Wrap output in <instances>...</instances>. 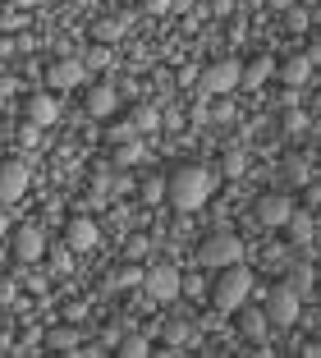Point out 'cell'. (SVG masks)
I'll return each instance as SVG.
<instances>
[{
	"label": "cell",
	"mask_w": 321,
	"mask_h": 358,
	"mask_svg": "<svg viewBox=\"0 0 321 358\" xmlns=\"http://www.w3.org/2000/svg\"><path fill=\"white\" fill-rule=\"evenodd\" d=\"M129 124H134V134H152V129H161V110L156 106H138Z\"/></svg>",
	"instance_id": "obj_23"
},
{
	"label": "cell",
	"mask_w": 321,
	"mask_h": 358,
	"mask_svg": "<svg viewBox=\"0 0 321 358\" xmlns=\"http://www.w3.org/2000/svg\"><path fill=\"white\" fill-rule=\"evenodd\" d=\"M220 170H225L229 179H238L243 170H248V157H243V148H229L225 157H220Z\"/></svg>",
	"instance_id": "obj_26"
},
{
	"label": "cell",
	"mask_w": 321,
	"mask_h": 358,
	"mask_svg": "<svg viewBox=\"0 0 321 358\" xmlns=\"http://www.w3.org/2000/svg\"><path fill=\"white\" fill-rule=\"evenodd\" d=\"M115 106H120V96H115L110 83H97L92 92H87V110H92L97 120H110V115H115Z\"/></svg>",
	"instance_id": "obj_19"
},
{
	"label": "cell",
	"mask_w": 321,
	"mask_h": 358,
	"mask_svg": "<svg viewBox=\"0 0 321 358\" xmlns=\"http://www.w3.org/2000/svg\"><path fill=\"white\" fill-rule=\"evenodd\" d=\"M115 349H120V358H143L152 345H147V336H143V331H134V327H129L124 336L115 340Z\"/></svg>",
	"instance_id": "obj_21"
},
{
	"label": "cell",
	"mask_w": 321,
	"mask_h": 358,
	"mask_svg": "<svg viewBox=\"0 0 321 358\" xmlns=\"http://www.w3.org/2000/svg\"><path fill=\"white\" fill-rule=\"evenodd\" d=\"M143 289L156 299V303H170V299H179V271L175 266H152V271H143Z\"/></svg>",
	"instance_id": "obj_6"
},
{
	"label": "cell",
	"mask_w": 321,
	"mask_h": 358,
	"mask_svg": "<svg viewBox=\"0 0 321 358\" xmlns=\"http://www.w3.org/2000/svg\"><path fill=\"white\" fill-rule=\"evenodd\" d=\"M211 189H216V175H211L207 166H179L175 175L166 179V198L175 202L179 211H197L211 198Z\"/></svg>",
	"instance_id": "obj_1"
},
{
	"label": "cell",
	"mask_w": 321,
	"mask_h": 358,
	"mask_svg": "<svg viewBox=\"0 0 321 358\" xmlns=\"http://www.w3.org/2000/svg\"><path fill=\"white\" fill-rule=\"evenodd\" d=\"M124 331H129V322H124V317H120V322H110V331H106V340H110V345H115V340L124 336Z\"/></svg>",
	"instance_id": "obj_37"
},
{
	"label": "cell",
	"mask_w": 321,
	"mask_h": 358,
	"mask_svg": "<svg viewBox=\"0 0 321 358\" xmlns=\"http://www.w3.org/2000/svg\"><path fill=\"white\" fill-rule=\"evenodd\" d=\"M197 257H202V266H216V271L220 266H234V262H243V239L234 230H216V234L202 239Z\"/></svg>",
	"instance_id": "obj_3"
},
{
	"label": "cell",
	"mask_w": 321,
	"mask_h": 358,
	"mask_svg": "<svg viewBox=\"0 0 321 358\" xmlns=\"http://www.w3.org/2000/svg\"><path fill=\"white\" fill-rule=\"evenodd\" d=\"M147 14H170V0H143Z\"/></svg>",
	"instance_id": "obj_36"
},
{
	"label": "cell",
	"mask_w": 321,
	"mask_h": 358,
	"mask_svg": "<svg viewBox=\"0 0 321 358\" xmlns=\"http://www.w3.org/2000/svg\"><path fill=\"white\" fill-rule=\"evenodd\" d=\"M248 294H252V271H248V266H243V262L220 266L216 285H211V308L225 317V313H234V308L248 303Z\"/></svg>",
	"instance_id": "obj_2"
},
{
	"label": "cell",
	"mask_w": 321,
	"mask_h": 358,
	"mask_svg": "<svg viewBox=\"0 0 321 358\" xmlns=\"http://www.w3.org/2000/svg\"><path fill=\"white\" fill-rule=\"evenodd\" d=\"M69 266H73V257H69V243H64V248H55V257H51V271H55V275H64Z\"/></svg>",
	"instance_id": "obj_31"
},
{
	"label": "cell",
	"mask_w": 321,
	"mask_h": 358,
	"mask_svg": "<svg viewBox=\"0 0 321 358\" xmlns=\"http://www.w3.org/2000/svg\"><path fill=\"white\" fill-rule=\"evenodd\" d=\"M252 211H257V221H262V225H271V230H280V225L290 221L294 202L285 198V193H262V198H257V207H252Z\"/></svg>",
	"instance_id": "obj_12"
},
{
	"label": "cell",
	"mask_w": 321,
	"mask_h": 358,
	"mask_svg": "<svg viewBox=\"0 0 321 358\" xmlns=\"http://www.w3.org/2000/svg\"><path fill=\"white\" fill-rule=\"evenodd\" d=\"M83 78H87V64L73 60V55H69V60H55L51 69H46V83H51L55 92H69V87H78Z\"/></svg>",
	"instance_id": "obj_11"
},
{
	"label": "cell",
	"mask_w": 321,
	"mask_h": 358,
	"mask_svg": "<svg viewBox=\"0 0 321 358\" xmlns=\"http://www.w3.org/2000/svg\"><path fill=\"white\" fill-rule=\"evenodd\" d=\"M238 87V60H216L202 74V96H229Z\"/></svg>",
	"instance_id": "obj_5"
},
{
	"label": "cell",
	"mask_w": 321,
	"mask_h": 358,
	"mask_svg": "<svg viewBox=\"0 0 321 358\" xmlns=\"http://www.w3.org/2000/svg\"><path fill=\"white\" fill-rule=\"evenodd\" d=\"M129 138H138L129 120H120V124H110V143H129Z\"/></svg>",
	"instance_id": "obj_34"
},
{
	"label": "cell",
	"mask_w": 321,
	"mask_h": 358,
	"mask_svg": "<svg viewBox=\"0 0 321 358\" xmlns=\"http://www.w3.org/2000/svg\"><path fill=\"white\" fill-rule=\"evenodd\" d=\"M138 161H143V148H138V138H129V143H120V148H115V166H120V170L138 166Z\"/></svg>",
	"instance_id": "obj_25"
},
{
	"label": "cell",
	"mask_w": 321,
	"mask_h": 358,
	"mask_svg": "<svg viewBox=\"0 0 321 358\" xmlns=\"http://www.w3.org/2000/svg\"><path fill=\"white\" fill-rule=\"evenodd\" d=\"M211 115L225 124V120H234V106H229V101H216V110H211Z\"/></svg>",
	"instance_id": "obj_38"
},
{
	"label": "cell",
	"mask_w": 321,
	"mask_h": 358,
	"mask_svg": "<svg viewBox=\"0 0 321 358\" xmlns=\"http://www.w3.org/2000/svg\"><path fill=\"white\" fill-rule=\"evenodd\" d=\"M290 257H294V248H285V243H276V248H266V262H271V266H285Z\"/></svg>",
	"instance_id": "obj_33"
},
{
	"label": "cell",
	"mask_w": 321,
	"mask_h": 358,
	"mask_svg": "<svg viewBox=\"0 0 321 358\" xmlns=\"http://www.w3.org/2000/svg\"><path fill=\"white\" fill-rule=\"evenodd\" d=\"M179 294L184 299H207V280H202V275H179Z\"/></svg>",
	"instance_id": "obj_29"
},
{
	"label": "cell",
	"mask_w": 321,
	"mask_h": 358,
	"mask_svg": "<svg viewBox=\"0 0 321 358\" xmlns=\"http://www.w3.org/2000/svg\"><path fill=\"white\" fill-rule=\"evenodd\" d=\"M97 239H101V230H97L92 216H73V221L64 225V243H69V253H87V248H97Z\"/></svg>",
	"instance_id": "obj_9"
},
{
	"label": "cell",
	"mask_w": 321,
	"mask_h": 358,
	"mask_svg": "<svg viewBox=\"0 0 321 358\" xmlns=\"http://www.w3.org/2000/svg\"><path fill=\"white\" fill-rule=\"evenodd\" d=\"M276 74V60L271 55H252L248 64H238V87H248V92H257L266 78Z\"/></svg>",
	"instance_id": "obj_15"
},
{
	"label": "cell",
	"mask_w": 321,
	"mask_h": 358,
	"mask_svg": "<svg viewBox=\"0 0 321 358\" xmlns=\"http://www.w3.org/2000/svg\"><path fill=\"white\" fill-rule=\"evenodd\" d=\"M10 234V211H0V239Z\"/></svg>",
	"instance_id": "obj_40"
},
{
	"label": "cell",
	"mask_w": 321,
	"mask_h": 358,
	"mask_svg": "<svg viewBox=\"0 0 321 358\" xmlns=\"http://www.w3.org/2000/svg\"><path fill=\"white\" fill-rule=\"evenodd\" d=\"M266 327L271 331H290L294 322H299V294H294L290 285H280V289H271L266 294Z\"/></svg>",
	"instance_id": "obj_4"
},
{
	"label": "cell",
	"mask_w": 321,
	"mask_h": 358,
	"mask_svg": "<svg viewBox=\"0 0 321 358\" xmlns=\"http://www.w3.org/2000/svg\"><path fill=\"white\" fill-rule=\"evenodd\" d=\"M106 60H110V55H106V46H97V51H92V55H87V60H83V64H106Z\"/></svg>",
	"instance_id": "obj_39"
},
{
	"label": "cell",
	"mask_w": 321,
	"mask_h": 358,
	"mask_svg": "<svg viewBox=\"0 0 321 358\" xmlns=\"http://www.w3.org/2000/svg\"><path fill=\"white\" fill-rule=\"evenodd\" d=\"M124 28H129V14H110V19H97L92 37L97 42H115V37H124Z\"/></svg>",
	"instance_id": "obj_22"
},
{
	"label": "cell",
	"mask_w": 321,
	"mask_h": 358,
	"mask_svg": "<svg viewBox=\"0 0 321 358\" xmlns=\"http://www.w3.org/2000/svg\"><path fill=\"white\" fill-rule=\"evenodd\" d=\"M10 5H19V10H28V5H32V0H10Z\"/></svg>",
	"instance_id": "obj_41"
},
{
	"label": "cell",
	"mask_w": 321,
	"mask_h": 358,
	"mask_svg": "<svg viewBox=\"0 0 321 358\" xmlns=\"http://www.w3.org/2000/svg\"><path fill=\"white\" fill-rule=\"evenodd\" d=\"M23 120L37 124V129L55 124V120H60V96H55V92H32L28 101H23Z\"/></svg>",
	"instance_id": "obj_8"
},
{
	"label": "cell",
	"mask_w": 321,
	"mask_h": 358,
	"mask_svg": "<svg viewBox=\"0 0 321 358\" xmlns=\"http://www.w3.org/2000/svg\"><path fill=\"white\" fill-rule=\"evenodd\" d=\"M238 313V331L248 340H262V336H271V327H266V313L262 308H252V303H243V308H234Z\"/></svg>",
	"instance_id": "obj_17"
},
{
	"label": "cell",
	"mask_w": 321,
	"mask_h": 358,
	"mask_svg": "<svg viewBox=\"0 0 321 358\" xmlns=\"http://www.w3.org/2000/svg\"><path fill=\"white\" fill-rule=\"evenodd\" d=\"M143 285V271H138L134 262H124V266H115L110 275H106V289H138Z\"/></svg>",
	"instance_id": "obj_20"
},
{
	"label": "cell",
	"mask_w": 321,
	"mask_h": 358,
	"mask_svg": "<svg viewBox=\"0 0 321 358\" xmlns=\"http://www.w3.org/2000/svg\"><path fill=\"white\" fill-rule=\"evenodd\" d=\"M28 184H32V175H28L23 161H5V166H0V202H5V207H10V202H23Z\"/></svg>",
	"instance_id": "obj_7"
},
{
	"label": "cell",
	"mask_w": 321,
	"mask_h": 358,
	"mask_svg": "<svg viewBox=\"0 0 321 358\" xmlns=\"http://www.w3.org/2000/svg\"><path fill=\"white\" fill-rule=\"evenodd\" d=\"M51 349H78V331H51Z\"/></svg>",
	"instance_id": "obj_30"
},
{
	"label": "cell",
	"mask_w": 321,
	"mask_h": 358,
	"mask_svg": "<svg viewBox=\"0 0 321 358\" xmlns=\"http://www.w3.org/2000/svg\"><path fill=\"white\" fill-rule=\"evenodd\" d=\"M188 120H193V124H207V120H211V110H207V96H202V101L193 106V115H188Z\"/></svg>",
	"instance_id": "obj_35"
},
{
	"label": "cell",
	"mask_w": 321,
	"mask_h": 358,
	"mask_svg": "<svg viewBox=\"0 0 321 358\" xmlns=\"http://www.w3.org/2000/svg\"><path fill=\"white\" fill-rule=\"evenodd\" d=\"M280 129H285V134H303V129H308V110H299V106H285Z\"/></svg>",
	"instance_id": "obj_27"
},
{
	"label": "cell",
	"mask_w": 321,
	"mask_h": 358,
	"mask_svg": "<svg viewBox=\"0 0 321 358\" xmlns=\"http://www.w3.org/2000/svg\"><path fill=\"white\" fill-rule=\"evenodd\" d=\"M280 179L285 184H312V161L303 152H290V157L280 161Z\"/></svg>",
	"instance_id": "obj_18"
},
{
	"label": "cell",
	"mask_w": 321,
	"mask_h": 358,
	"mask_svg": "<svg viewBox=\"0 0 321 358\" xmlns=\"http://www.w3.org/2000/svg\"><path fill=\"white\" fill-rule=\"evenodd\" d=\"M37 138H42V129L23 120V129H19V148H37Z\"/></svg>",
	"instance_id": "obj_32"
},
{
	"label": "cell",
	"mask_w": 321,
	"mask_h": 358,
	"mask_svg": "<svg viewBox=\"0 0 321 358\" xmlns=\"http://www.w3.org/2000/svg\"><path fill=\"white\" fill-rule=\"evenodd\" d=\"M138 198H143L147 207H156V202H166V179H161V175L143 179V189H138Z\"/></svg>",
	"instance_id": "obj_24"
},
{
	"label": "cell",
	"mask_w": 321,
	"mask_h": 358,
	"mask_svg": "<svg viewBox=\"0 0 321 358\" xmlns=\"http://www.w3.org/2000/svg\"><path fill=\"white\" fill-rule=\"evenodd\" d=\"M10 243H14V257H19V262H37V257L46 253V234L37 230V225H19V230L10 234Z\"/></svg>",
	"instance_id": "obj_10"
},
{
	"label": "cell",
	"mask_w": 321,
	"mask_h": 358,
	"mask_svg": "<svg viewBox=\"0 0 321 358\" xmlns=\"http://www.w3.org/2000/svg\"><path fill=\"white\" fill-rule=\"evenodd\" d=\"M308 23H312V14L303 5H285V28L290 32H308Z\"/></svg>",
	"instance_id": "obj_28"
},
{
	"label": "cell",
	"mask_w": 321,
	"mask_h": 358,
	"mask_svg": "<svg viewBox=\"0 0 321 358\" xmlns=\"http://www.w3.org/2000/svg\"><path fill=\"white\" fill-rule=\"evenodd\" d=\"M285 234H290V243L294 248H312V239H317V216H312L308 207H294L290 211V221H285Z\"/></svg>",
	"instance_id": "obj_14"
},
{
	"label": "cell",
	"mask_w": 321,
	"mask_h": 358,
	"mask_svg": "<svg viewBox=\"0 0 321 358\" xmlns=\"http://www.w3.org/2000/svg\"><path fill=\"white\" fill-rule=\"evenodd\" d=\"M285 271H290V280H285V285H290V289H294V294H308V289H312V280H317V271H312V253L308 257H299V253H294L290 257V262H285Z\"/></svg>",
	"instance_id": "obj_16"
},
{
	"label": "cell",
	"mask_w": 321,
	"mask_h": 358,
	"mask_svg": "<svg viewBox=\"0 0 321 358\" xmlns=\"http://www.w3.org/2000/svg\"><path fill=\"white\" fill-rule=\"evenodd\" d=\"M312 64H317V51L290 55V60H280V64H276V74H280V83H285V87H303V83L312 78Z\"/></svg>",
	"instance_id": "obj_13"
}]
</instances>
